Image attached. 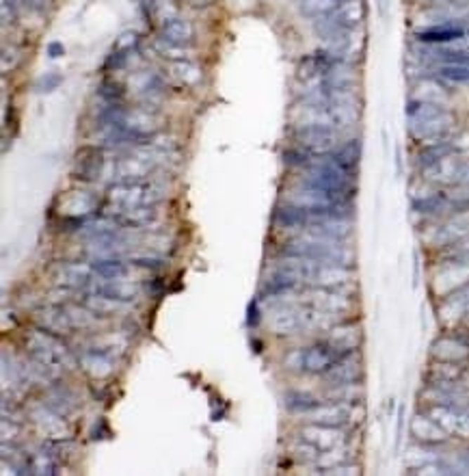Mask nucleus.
Listing matches in <instances>:
<instances>
[{
    "mask_svg": "<svg viewBox=\"0 0 469 476\" xmlns=\"http://www.w3.org/2000/svg\"><path fill=\"white\" fill-rule=\"evenodd\" d=\"M407 121H409V135L420 143H432L452 137L454 117L448 109L441 107L439 102L422 100L413 95L407 102L404 109Z\"/></svg>",
    "mask_w": 469,
    "mask_h": 476,
    "instance_id": "f257e3e1",
    "label": "nucleus"
},
{
    "mask_svg": "<svg viewBox=\"0 0 469 476\" xmlns=\"http://www.w3.org/2000/svg\"><path fill=\"white\" fill-rule=\"evenodd\" d=\"M106 199H108L110 210L156 206L162 199V189L158 187V184L150 182V178L117 180L113 187L108 189Z\"/></svg>",
    "mask_w": 469,
    "mask_h": 476,
    "instance_id": "f03ea898",
    "label": "nucleus"
},
{
    "mask_svg": "<svg viewBox=\"0 0 469 476\" xmlns=\"http://www.w3.org/2000/svg\"><path fill=\"white\" fill-rule=\"evenodd\" d=\"M292 139L314 156H324L338 145V128L326 124H296Z\"/></svg>",
    "mask_w": 469,
    "mask_h": 476,
    "instance_id": "7ed1b4c3",
    "label": "nucleus"
},
{
    "mask_svg": "<svg viewBox=\"0 0 469 476\" xmlns=\"http://www.w3.org/2000/svg\"><path fill=\"white\" fill-rule=\"evenodd\" d=\"M348 353L338 351L336 347H331L329 342H318V345L310 347L303 351V373L310 375H324L331 368L336 366L338 359H342Z\"/></svg>",
    "mask_w": 469,
    "mask_h": 476,
    "instance_id": "20e7f679",
    "label": "nucleus"
},
{
    "mask_svg": "<svg viewBox=\"0 0 469 476\" xmlns=\"http://www.w3.org/2000/svg\"><path fill=\"white\" fill-rule=\"evenodd\" d=\"M98 206L95 197H91L85 191H72L65 193V197H61V225H82V219H85L89 213H93Z\"/></svg>",
    "mask_w": 469,
    "mask_h": 476,
    "instance_id": "39448f33",
    "label": "nucleus"
},
{
    "mask_svg": "<svg viewBox=\"0 0 469 476\" xmlns=\"http://www.w3.org/2000/svg\"><path fill=\"white\" fill-rule=\"evenodd\" d=\"M303 301L308 305L331 312V314H344L350 308V301L346 295L340 293V288H326V286H314L303 293Z\"/></svg>",
    "mask_w": 469,
    "mask_h": 476,
    "instance_id": "423d86ee",
    "label": "nucleus"
},
{
    "mask_svg": "<svg viewBox=\"0 0 469 476\" xmlns=\"http://www.w3.org/2000/svg\"><path fill=\"white\" fill-rule=\"evenodd\" d=\"M268 327L277 336H294L298 331H305V308L298 305H282L277 308L268 319Z\"/></svg>",
    "mask_w": 469,
    "mask_h": 476,
    "instance_id": "0eeeda50",
    "label": "nucleus"
},
{
    "mask_svg": "<svg viewBox=\"0 0 469 476\" xmlns=\"http://www.w3.org/2000/svg\"><path fill=\"white\" fill-rule=\"evenodd\" d=\"M104 167V152L98 145H85L76 152L74 158V178L82 182H93L102 173Z\"/></svg>",
    "mask_w": 469,
    "mask_h": 476,
    "instance_id": "6e6552de",
    "label": "nucleus"
},
{
    "mask_svg": "<svg viewBox=\"0 0 469 476\" xmlns=\"http://www.w3.org/2000/svg\"><path fill=\"white\" fill-rule=\"evenodd\" d=\"M465 35L467 31L458 24V20H444L439 24L428 26V29L418 31L413 37H416L418 44H454Z\"/></svg>",
    "mask_w": 469,
    "mask_h": 476,
    "instance_id": "1a4fd4ad",
    "label": "nucleus"
},
{
    "mask_svg": "<svg viewBox=\"0 0 469 476\" xmlns=\"http://www.w3.org/2000/svg\"><path fill=\"white\" fill-rule=\"evenodd\" d=\"M115 225L124 230H141L147 227L150 223L156 221V206H141V208H121V210H110L106 215Z\"/></svg>",
    "mask_w": 469,
    "mask_h": 476,
    "instance_id": "9d476101",
    "label": "nucleus"
},
{
    "mask_svg": "<svg viewBox=\"0 0 469 476\" xmlns=\"http://www.w3.org/2000/svg\"><path fill=\"white\" fill-rule=\"evenodd\" d=\"M310 422L314 425H324V427H346L348 422L352 420V405L350 403H338L333 401L331 405H318L314 411L308 414Z\"/></svg>",
    "mask_w": 469,
    "mask_h": 476,
    "instance_id": "9b49d317",
    "label": "nucleus"
},
{
    "mask_svg": "<svg viewBox=\"0 0 469 476\" xmlns=\"http://www.w3.org/2000/svg\"><path fill=\"white\" fill-rule=\"evenodd\" d=\"M160 41L169 44V46H178V48H188L195 39V29L188 20L182 18H169L160 24Z\"/></svg>",
    "mask_w": 469,
    "mask_h": 476,
    "instance_id": "f8f14e48",
    "label": "nucleus"
},
{
    "mask_svg": "<svg viewBox=\"0 0 469 476\" xmlns=\"http://www.w3.org/2000/svg\"><path fill=\"white\" fill-rule=\"evenodd\" d=\"M331 385H348V383H357V379L362 377V364L357 359L355 353L344 355L342 359L336 362V366L329 370V373L322 375Z\"/></svg>",
    "mask_w": 469,
    "mask_h": 476,
    "instance_id": "ddd939ff",
    "label": "nucleus"
},
{
    "mask_svg": "<svg viewBox=\"0 0 469 476\" xmlns=\"http://www.w3.org/2000/svg\"><path fill=\"white\" fill-rule=\"evenodd\" d=\"M342 429L338 427H324V425H312L300 431V439L310 442L312 446H316L318 451H331V448H338L344 439H342Z\"/></svg>",
    "mask_w": 469,
    "mask_h": 476,
    "instance_id": "4468645a",
    "label": "nucleus"
},
{
    "mask_svg": "<svg viewBox=\"0 0 469 476\" xmlns=\"http://www.w3.org/2000/svg\"><path fill=\"white\" fill-rule=\"evenodd\" d=\"M31 418L35 420V425L41 429V433H44L48 439L65 437V422H63V416L57 414L52 407H48L46 403H44V405H37V407L31 411Z\"/></svg>",
    "mask_w": 469,
    "mask_h": 476,
    "instance_id": "2eb2a0df",
    "label": "nucleus"
},
{
    "mask_svg": "<svg viewBox=\"0 0 469 476\" xmlns=\"http://www.w3.org/2000/svg\"><path fill=\"white\" fill-rule=\"evenodd\" d=\"M59 284L70 286V288H82L89 290L93 282L98 279L91 264H63L59 269Z\"/></svg>",
    "mask_w": 469,
    "mask_h": 476,
    "instance_id": "dca6fc26",
    "label": "nucleus"
},
{
    "mask_svg": "<svg viewBox=\"0 0 469 476\" xmlns=\"http://www.w3.org/2000/svg\"><path fill=\"white\" fill-rule=\"evenodd\" d=\"M139 48V35H136L134 31H128L124 35H119V39L115 41L113 50H110V55L106 57V63L104 67L106 70H121L128 65L130 61V55Z\"/></svg>",
    "mask_w": 469,
    "mask_h": 476,
    "instance_id": "f3484780",
    "label": "nucleus"
},
{
    "mask_svg": "<svg viewBox=\"0 0 469 476\" xmlns=\"http://www.w3.org/2000/svg\"><path fill=\"white\" fill-rule=\"evenodd\" d=\"M329 156L348 173H357L359 169V161H362V141L359 139H348L344 143H338L333 150L329 152Z\"/></svg>",
    "mask_w": 469,
    "mask_h": 476,
    "instance_id": "a211bd4d",
    "label": "nucleus"
},
{
    "mask_svg": "<svg viewBox=\"0 0 469 476\" xmlns=\"http://www.w3.org/2000/svg\"><path fill=\"white\" fill-rule=\"evenodd\" d=\"M121 279L124 277H119V279H102V277H98L89 290H91V293L104 295L108 299L121 301V303H132L134 297H136V290H134V286H130V284H126Z\"/></svg>",
    "mask_w": 469,
    "mask_h": 476,
    "instance_id": "6ab92c4d",
    "label": "nucleus"
},
{
    "mask_svg": "<svg viewBox=\"0 0 469 476\" xmlns=\"http://www.w3.org/2000/svg\"><path fill=\"white\" fill-rule=\"evenodd\" d=\"M326 342L331 347H336L342 353H355L357 347L362 342V333L357 325H340V327H331V333L326 338Z\"/></svg>",
    "mask_w": 469,
    "mask_h": 476,
    "instance_id": "aec40b11",
    "label": "nucleus"
},
{
    "mask_svg": "<svg viewBox=\"0 0 469 476\" xmlns=\"http://www.w3.org/2000/svg\"><path fill=\"white\" fill-rule=\"evenodd\" d=\"M411 433L416 439L426 442V444H439L446 439V431L441 429L432 418H424V416H418L413 420Z\"/></svg>",
    "mask_w": 469,
    "mask_h": 476,
    "instance_id": "412c9836",
    "label": "nucleus"
},
{
    "mask_svg": "<svg viewBox=\"0 0 469 476\" xmlns=\"http://www.w3.org/2000/svg\"><path fill=\"white\" fill-rule=\"evenodd\" d=\"M82 368L87 370L91 377H106L113 373V357H108L100 351H93V349H87L85 355H82Z\"/></svg>",
    "mask_w": 469,
    "mask_h": 476,
    "instance_id": "4be33fe9",
    "label": "nucleus"
},
{
    "mask_svg": "<svg viewBox=\"0 0 469 476\" xmlns=\"http://www.w3.org/2000/svg\"><path fill=\"white\" fill-rule=\"evenodd\" d=\"M91 267H93L95 275L102 277V279H119V277H126L128 275V267L124 264V260H119L115 256L95 258L91 262Z\"/></svg>",
    "mask_w": 469,
    "mask_h": 476,
    "instance_id": "5701e85b",
    "label": "nucleus"
},
{
    "mask_svg": "<svg viewBox=\"0 0 469 476\" xmlns=\"http://www.w3.org/2000/svg\"><path fill=\"white\" fill-rule=\"evenodd\" d=\"M46 405L52 407L57 414H61L63 418H67L72 411H76L78 399H76V396H74L67 388H54V390L48 394Z\"/></svg>",
    "mask_w": 469,
    "mask_h": 476,
    "instance_id": "b1692460",
    "label": "nucleus"
},
{
    "mask_svg": "<svg viewBox=\"0 0 469 476\" xmlns=\"http://www.w3.org/2000/svg\"><path fill=\"white\" fill-rule=\"evenodd\" d=\"M342 3H346V0H298V7H300L303 15L316 20V18H322L331 11H336Z\"/></svg>",
    "mask_w": 469,
    "mask_h": 476,
    "instance_id": "393cba45",
    "label": "nucleus"
},
{
    "mask_svg": "<svg viewBox=\"0 0 469 476\" xmlns=\"http://www.w3.org/2000/svg\"><path fill=\"white\" fill-rule=\"evenodd\" d=\"M318 405H322L318 399H314V396L310 394H300V392H292L286 396V409L292 411V414H310L314 411Z\"/></svg>",
    "mask_w": 469,
    "mask_h": 476,
    "instance_id": "a878e982",
    "label": "nucleus"
},
{
    "mask_svg": "<svg viewBox=\"0 0 469 476\" xmlns=\"http://www.w3.org/2000/svg\"><path fill=\"white\" fill-rule=\"evenodd\" d=\"M435 76L454 85H469V65H437Z\"/></svg>",
    "mask_w": 469,
    "mask_h": 476,
    "instance_id": "bb28decb",
    "label": "nucleus"
},
{
    "mask_svg": "<svg viewBox=\"0 0 469 476\" xmlns=\"http://www.w3.org/2000/svg\"><path fill=\"white\" fill-rule=\"evenodd\" d=\"M314 158L316 156L312 152H308L305 147H300V145H292V147L284 150V163L288 167H303V169H308L314 163Z\"/></svg>",
    "mask_w": 469,
    "mask_h": 476,
    "instance_id": "cd10ccee",
    "label": "nucleus"
},
{
    "mask_svg": "<svg viewBox=\"0 0 469 476\" xmlns=\"http://www.w3.org/2000/svg\"><path fill=\"white\" fill-rule=\"evenodd\" d=\"M98 95L102 102L106 104H124V98H126V91L119 83L115 81H104L100 87H98Z\"/></svg>",
    "mask_w": 469,
    "mask_h": 476,
    "instance_id": "c85d7f7f",
    "label": "nucleus"
},
{
    "mask_svg": "<svg viewBox=\"0 0 469 476\" xmlns=\"http://www.w3.org/2000/svg\"><path fill=\"white\" fill-rule=\"evenodd\" d=\"M63 74L61 72H44L35 81V91L37 93H52L63 85Z\"/></svg>",
    "mask_w": 469,
    "mask_h": 476,
    "instance_id": "c756f323",
    "label": "nucleus"
},
{
    "mask_svg": "<svg viewBox=\"0 0 469 476\" xmlns=\"http://www.w3.org/2000/svg\"><path fill=\"white\" fill-rule=\"evenodd\" d=\"M173 72H176V76L180 78L182 83H186V85H195L199 78H202V70L197 67V65H192L190 61H178L176 65H173Z\"/></svg>",
    "mask_w": 469,
    "mask_h": 476,
    "instance_id": "7c9ffc66",
    "label": "nucleus"
},
{
    "mask_svg": "<svg viewBox=\"0 0 469 476\" xmlns=\"http://www.w3.org/2000/svg\"><path fill=\"white\" fill-rule=\"evenodd\" d=\"M130 262L134 267H143V269H160L164 264V260L160 256H139V253L132 256Z\"/></svg>",
    "mask_w": 469,
    "mask_h": 476,
    "instance_id": "2f4dec72",
    "label": "nucleus"
},
{
    "mask_svg": "<svg viewBox=\"0 0 469 476\" xmlns=\"http://www.w3.org/2000/svg\"><path fill=\"white\" fill-rule=\"evenodd\" d=\"M0 427H3V444H9V439L13 442L18 435H20V425L18 422H9L7 416H3V422H0Z\"/></svg>",
    "mask_w": 469,
    "mask_h": 476,
    "instance_id": "473e14b6",
    "label": "nucleus"
},
{
    "mask_svg": "<svg viewBox=\"0 0 469 476\" xmlns=\"http://www.w3.org/2000/svg\"><path fill=\"white\" fill-rule=\"evenodd\" d=\"M0 11H3V24H13L18 20V7H15V0H3V7H0Z\"/></svg>",
    "mask_w": 469,
    "mask_h": 476,
    "instance_id": "72a5a7b5",
    "label": "nucleus"
},
{
    "mask_svg": "<svg viewBox=\"0 0 469 476\" xmlns=\"http://www.w3.org/2000/svg\"><path fill=\"white\" fill-rule=\"evenodd\" d=\"M22 5L33 13H46L50 7V0H22Z\"/></svg>",
    "mask_w": 469,
    "mask_h": 476,
    "instance_id": "f704fd0d",
    "label": "nucleus"
},
{
    "mask_svg": "<svg viewBox=\"0 0 469 476\" xmlns=\"http://www.w3.org/2000/svg\"><path fill=\"white\" fill-rule=\"evenodd\" d=\"M46 52H48V57H50V59H59V57L65 55V46H63L61 41H50L48 48H46Z\"/></svg>",
    "mask_w": 469,
    "mask_h": 476,
    "instance_id": "c9c22d12",
    "label": "nucleus"
},
{
    "mask_svg": "<svg viewBox=\"0 0 469 476\" xmlns=\"http://www.w3.org/2000/svg\"><path fill=\"white\" fill-rule=\"evenodd\" d=\"M246 323H249L251 327H256L260 323V310H258V303H251L249 305V319H246Z\"/></svg>",
    "mask_w": 469,
    "mask_h": 476,
    "instance_id": "e433bc0d",
    "label": "nucleus"
},
{
    "mask_svg": "<svg viewBox=\"0 0 469 476\" xmlns=\"http://www.w3.org/2000/svg\"><path fill=\"white\" fill-rule=\"evenodd\" d=\"M390 5H392V0H376V7H378V15L385 20L390 15Z\"/></svg>",
    "mask_w": 469,
    "mask_h": 476,
    "instance_id": "4c0bfd02",
    "label": "nucleus"
}]
</instances>
